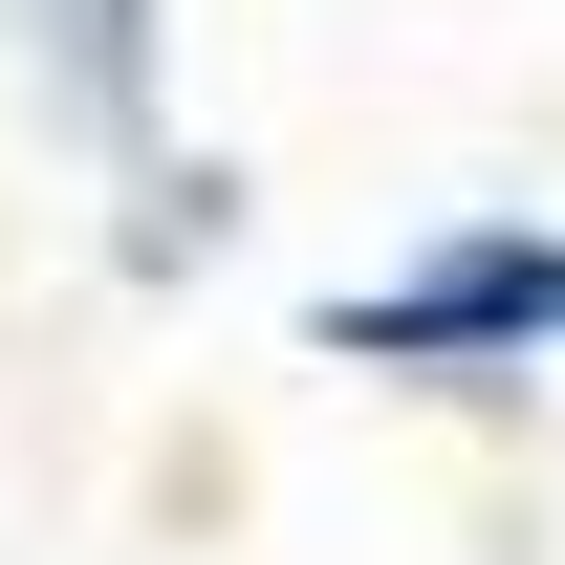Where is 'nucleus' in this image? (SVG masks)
<instances>
[{
  "label": "nucleus",
  "mask_w": 565,
  "mask_h": 565,
  "mask_svg": "<svg viewBox=\"0 0 565 565\" xmlns=\"http://www.w3.org/2000/svg\"><path fill=\"white\" fill-rule=\"evenodd\" d=\"M370 349H457V327H565V262L544 239H479L457 282H414V305H349Z\"/></svg>",
  "instance_id": "1"
}]
</instances>
